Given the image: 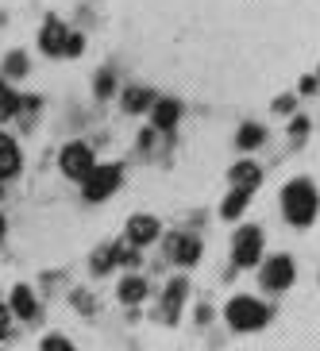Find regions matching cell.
Segmentation results:
<instances>
[{
	"instance_id": "cell-6",
	"label": "cell",
	"mask_w": 320,
	"mask_h": 351,
	"mask_svg": "<svg viewBox=\"0 0 320 351\" xmlns=\"http://www.w3.org/2000/svg\"><path fill=\"white\" fill-rule=\"evenodd\" d=\"M293 278H297V267H293L289 255H274L267 267H262V286L267 289H289Z\"/></svg>"
},
{
	"instance_id": "cell-13",
	"label": "cell",
	"mask_w": 320,
	"mask_h": 351,
	"mask_svg": "<svg viewBox=\"0 0 320 351\" xmlns=\"http://www.w3.org/2000/svg\"><path fill=\"white\" fill-rule=\"evenodd\" d=\"M12 317H23V320H35V313H39V301H35V293L27 286H16L12 289V301H8Z\"/></svg>"
},
{
	"instance_id": "cell-7",
	"label": "cell",
	"mask_w": 320,
	"mask_h": 351,
	"mask_svg": "<svg viewBox=\"0 0 320 351\" xmlns=\"http://www.w3.org/2000/svg\"><path fill=\"white\" fill-rule=\"evenodd\" d=\"M166 255L174 258L177 267H193L197 258H201V236H193V232H177V236H170Z\"/></svg>"
},
{
	"instance_id": "cell-25",
	"label": "cell",
	"mask_w": 320,
	"mask_h": 351,
	"mask_svg": "<svg viewBox=\"0 0 320 351\" xmlns=\"http://www.w3.org/2000/svg\"><path fill=\"white\" fill-rule=\"evenodd\" d=\"M42 351H73V343L66 340V336H47V340H42Z\"/></svg>"
},
{
	"instance_id": "cell-35",
	"label": "cell",
	"mask_w": 320,
	"mask_h": 351,
	"mask_svg": "<svg viewBox=\"0 0 320 351\" xmlns=\"http://www.w3.org/2000/svg\"><path fill=\"white\" fill-rule=\"evenodd\" d=\"M317 82H320V77H317Z\"/></svg>"
},
{
	"instance_id": "cell-8",
	"label": "cell",
	"mask_w": 320,
	"mask_h": 351,
	"mask_svg": "<svg viewBox=\"0 0 320 351\" xmlns=\"http://www.w3.org/2000/svg\"><path fill=\"white\" fill-rule=\"evenodd\" d=\"M158 236H162V224H158V217H147V213H139V217L127 220L124 239L132 243V247H147V243H155Z\"/></svg>"
},
{
	"instance_id": "cell-28",
	"label": "cell",
	"mask_w": 320,
	"mask_h": 351,
	"mask_svg": "<svg viewBox=\"0 0 320 351\" xmlns=\"http://www.w3.org/2000/svg\"><path fill=\"white\" fill-rule=\"evenodd\" d=\"M73 305H77L82 313H93V301H89V293H82V289L73 293Z\"/></svg>"
},
{
	"instance_id": "cell-11",
	"label": "cell",
	"mask_w": 320,
	"mask_h": 351,
	"mask_svg": "<svg viewBox=\"0 0 320 351\" xmlns=\"http://www.w3.org/2000/svg\"><path fill=\"white\" fill-rule=\"evenodd\" d=\"M186 293H189V282L186 278H174L162 293V320H177L182 305H186Z\"/></svg>"
},
{
	"instance_id": "cell-33",
	"label": "cell",
	"mask_w": 320,
	"mask_h": 351,
	"mask_svg": "<svg viewBox=\"0 0 320 351\" xmlns=\"http://www.w3.org/2000/svg\"><path fill=\"white\" fill-rule=\"evenodd\" d=\"M4 228H8V224H4V217H0V239H4Z\"/></svg>"
},
{
	"instance_id": "cell-17",
	"label": "cell",
	"mask_w": 320,
	"mask_h": 351,
	"mask_svg": "<svg viewBox=\"0 0 320 351\" xmlns=\"http://www.w3.org/2000/svg\"><path fill=\"white\" fill-rule=\"evenodd\" d=\"M247 201H251L247 189H232V193L224 197V205H220V217H224V220H239V217H243V208H247Z\"/></svg>"
},
{
	"instance_id": "cell-34",
	"label": "cell",
	"mask_w": 320,
	"mask_h": 351,
	"mask_svg": "<svg viewBox=\"0 0 320 351\" xmlns=\"http://www.w3.org/2000/svg\"><path fill=\"white\" fill-rule=\"evenodd\" d=\"M0 197H4V186H0Z\"/></svg>"
},
{
	"instance_id": "cell-3",
	"label": "cell",
	"mask_w": 320,
	"mask_h": 351,
	"mask_svg": "<svg viewBox=\"0 0 320 351\" xmlns=\"http://www.w3.org/2000/svg\"><path fill=\"white\" fill-rule=\"evenodd\" d=\"M120 182H124V166H93L89 170V178L82 182V193H85V201H104V197H112L116 189H120Z\"/></svg>"
},
{
	"instance_id": "cell-16",
	"label": "cell",
	"mask_w": 320,
	"mask_h": 351,
	"mask_svg": "<svg viewBox=\"0 0 320 351\" xmlns=\"http://www.w3.org/2000/svg\"><path fill=\"white\" fill-rule=\"evenodd\" d=\"M116 293H120V301H124V305H139V301L147 298V278L127 274V278L120 282V289H116Z\"/></svg>"
},
{
	"instance_id": "cell-5",
	"label": "cell",
	"mask_w": 320,
	"mask_h": 351,
	"mask_svg": "<svg viewBox=\"0 0 320 351\" xmlns=\"http://www.w3.org/2000/svg\"><path fill=\"white\" fill-rule=\"evenodd\" d=\"M232 258H236L239 270L255 267L258 258H262V232H258V228H239L236 247H232Z\"/></svg>"
},
{
	"instance_id": "cell-9",
	"label": "cell",
	"mask_w": 320,
	"mask_h": 351,
	"mask_svg": "<svg viewBox=\"0 0 320 351\" xmlns=\"http://www.w3.org/2000/svg\"><path fill=\"white\" fill-rule=\"evenodd\" d=\"M66 39H70V27H66L62 20H54V16H47V23H42L39 32V51L42 54H66Z\"/></svg>"
},
{
	"instance_id": "cell-21",
	"label": "cell",
	"mask_w": 320,
	"mask_h": 351,
	"mask_svg": "<svg viewBox=\"0 0 320 351\" xmlns=\"http://www.w3.org/2000/svg\"><path fill=\"white\" fill-rule=\"evenodd\" d=\"M112 247V263H124V267H139V247H132V243H108Z\"/></svg>"
},
{
	"instance_id": "cell-10",
	"label": "cell",
	"mask_w": 320,
	"mask_h": 351,
	"mask_svg": "<svg viewBox=\"0 0 320 351\" xmlns=\"http://www.w3.org/2000/svg\"><path fill=\"white\" fill-rule=\"evenodd\" d=\"M177 120H182V104H177L174 97H158V101L151 104V124H155L158 132H174Z\"/></svg>"
},
{
	"instance_id": "cell-23",
	"label": "cell",
	"mask_w": 320,
	"mask_h": 351,
	"mask_svg": "<svg viewBox=\"0 0 320 351\" xmlns=\"http://www.w3.org/2000/svg\"><path fill=\"white\" fill-rule=\"evenodd\" d=\"M89 267H93V274H108V270H112V247H101Z\"/></svg>"
},
{
	"instance_id": "cell-20",
	"label": "cell",
	"mask_w": 320,
	"mask_h": 351,
	"mask_svg": "<svg viewBox=\"0 0 320 351\" xmlns=\"http://www.w3.org/2000/svg\"><path fill=\"white\" fill-rule=\"evenodd\" d=\"M27 70H32V62H27L23 51H12L8 58H4V77H27Z\"/></svg>"
},
{
	"instance_id": "cell-22",
	"label": "cell",
	"mask_w": 320,
	"mask_h": 351,
	"mask_svg": "<svg viewBox=\"0 0 320 351\" xmlns=\"http://www.w3.org/2000/svg\"><path fill=\"white\" fill-rule=\"evenodd\" d=\"M93 89H97V97H101V101H108V97L116 93V73H112V70H101V73H97V85H93Z\"/></svg>"
},
{
	"instance_id": "cell-19",
	"label": "cell",
	"mask_w": 320,
	"mask_h": 351,
	"mask_svg": "<svg viewBox=\"0 0 320 351\" xmlns=\"http://www.w3.org/2000/svg\"><path fill=\"white\" fill-rule=\"evenodd\" d=\"M16 112H23V97H20V93H12L8 82L0 77V120H12Z\"/></svg>"
},
{
	"instance_id": "cell-14",
	"label": "cell",
	"mask_w": 320,
	"mask_h": 351,
	"mask_svg": "<svg viewBox=\"0 0 320 351\" xmlns=\"http://www.w3.org/2000/svg\"><path fill=\"white\" fill-rule=\"evenodd\" d=\"M155 101H158V97L151 93V89H143V85H132V89H124V112H132V116L147 112Z\"/></svg>"
},
{
	"instance_id": "cell-29",
	"label": "cell",
	"mask_w": 320,
	"mask_h": 351,
	"mask_svg": "<svg viewBox=\"0 0 320 351\" xmlns=\"http://www.w3.org/2000/svg\"><path fill=\"white\" fill-rule=\"evenodd\" d=\"M289 108H293V97H278L274 101V112H289Z\"/></svg>"
},
{
	"instance_id": "cell-1",
	"label": "cell",
	"mask_w": 320,
	"mask_h": 351,
	"mask_svg": "<svg viewBox=\"0 0 320 351\" xmlns=\"http://www.w3.org/2000/svg\"><path fill=\"white\" fill-rule=\"evenodd\" d=\"M317 186H312L309 178H293L286 189H282V213H286V220L293 228H309L312 220H317Z\"/></svg>"
},
{
	"instance_id": "cell-27",
	"label": "cell",
	"mask_w": 320,
	"mask_h": 351,
	"mask_svg": "<svg viewBox=\"0 0 320 351\" xmlns=\"http://www.w3.org/2000/svg\"><path fill=\"white\" fill-rule=\"evenodd\" d=\"M8 332H12V309L0 305V340H8Z\"/></svg>"
},
{
	"instance_id": "cell-31",
	"label": "cell",
	"mask_w": 320,
	"mask_h": 351,
	"mask_svg": "<svg viewBox=\"0 0 320 351\" xmlns=\"http://www.w3.org/2000/svg\"><path fill=\"white\" fill-rule=\"evenodd\" d=\"M317 77H301V93H317Z\"/></svg>"
},
{
	"instance_id": "cell-26",
	"label": "cell",
	"mask_w": 320,
	"mask_h": 351,
	"mask_svg": "<svg viewBox=\"0 0 320 351\" xmlns=\"http://www.w3.org/2000/svg\"><path fill=\"white\" fill-rule=\"evenodd\" d=\"M289 135H293V139H305V135H309V120H305V116H293V124H289Z\"/></svg>"
},
{
	"instance_id": "cell-30",
	"label": "cell",
	"mask_w": 320,
	"mask_h": 351,
	"mask_svg": "<svg viewBox=\"0 0 320 351\" xmlns=\"http://www.w3.org/2000/svg\"><path fill=\"white\" fill-rule=\"evenodd\" d=\"M139 147H143V151H151V147H155V132H139Z\"/></svg>"
},
{
	"instance_id": "cell-4",
	"label": "cell",
	"mask_w": 320,
	"mask_h": 351,
	"mask_svg": "<svg viewBox=\"0 0 320 351\" xmlns=\"http://www.w3.org/2000/svg\"><path fill=\"white\" fill-rule=\"evenodd\" d=\"M58 166H62V174L73 178V182H85L89 170H93V147L89 143H66L62 155H58Z\"/></svg>"
},
{
	"instance_id": "cell-18",
	"label": "cell",
	"mask_w": 320,
	"mask_h": 351,
	"mask_svg": "<svg viewBox=\"0 0 320 351\" xmlns=\"http://www.w3.org/2000/svg\"><path fill=\"white\" fill-rule=\"evenodd\" d=\"M236 143H239V151H255V147L267 143V128L262 124H243L239 135H236Z\"/></svg>"
},
{
	"instance_id": "cell-12",
	"label": "cell",
	"mask_w": 320,
	"mask_h": 351,
	"mask_svg": "<svg viewBox=\"0 0 320 351\" xmlns=\"http://www.w3.org/2000/svg\"><path fill=\"white\" fill-rule=\"evenodd\" d=\"M20 166H23V155H20V147H16V139L12 135H0V182L12 174H20Z\"/></svg>"
},
{
	"instance_id": "cell-2",
	"label": "cell",
	"mask_w": 320,
	"mask_h": 351,
	"mask_svg": "<svg viewBox=\"0 0 320 351\" xmlns=\"http://www.w3.org/2000/svg\"><path fill=\"white\" fill-rule=\"evenodd\" d=\"M227 324L236 332H258L262 324L270 320V309L262 305L258 298H247V293H239V298L227 301V309H224Z\"/></svg>"
},
{
	"instance_id": "cell-24",
	"label": "cell",
	"mask_w": 320,
	"mask_h": 351,
	"mask_svg": "<svg viewBox=\"0 0 320 351\" xmlns=\"http://www.w3.org/2000/svg\"><path fill=\"white\" fill-rule=\"evenodd\" d=\"M82 51H85V35L70 32V39H66V58H77Z\"/></svg>"
},
{
	"instance_id": "cell-32",
	"label": "cell",
	"mask_w": 320,
	"mask_h": 351,
	"mask_svg": "<svg viewBox=\"0 0 320 351\" xmlns=\"http://www.w3.org/2000/svg\"><path fill=\"white\" fill-rule=\"evenodd\" d=\"M208 320H212V309H208V305H201V309H197V324H208Z\"/></svg>"
},
{
	"instance_id": "cell-15",
	"label": "cell",
	"mask_w": 320,
	"mask_h": 351,
	"mask_svg": "<svg viewBox=\"0 0 320 351\" xmlns=\"http://www.w3.org/2000/svg\"><path fill=\"white\" fill-rule=\"evenodd\" d=\"M227 178L236 182V189H247V193H251V189H255L258 182H262V170H258L255 162H236Z\"/></svg>"
}]
</instances>
